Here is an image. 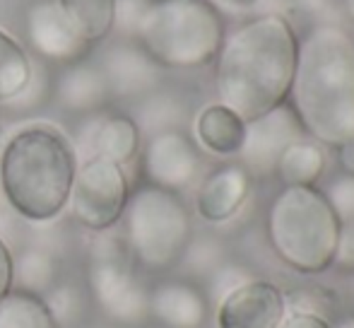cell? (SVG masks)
I'll use <instances>...</instances> for the list:
<instances>
[{
	"label": "cell",
	"mask_w": 354,
	"mask_h": 328,
	"mask_svg": "<svg viewBox=\"0 0 354 328\" xmlns=\"http://www.w3.org/2000/svg\"><path fill=\"white\" fill-rule=\"evenodd\" d=\"M61 282V263L56 253L44 246H24L12 253V287L44 297Z\"/></svg>",
	"instance_id": "d6986e66"
},
{
	"label": "cell",
	"mask_w": 354,
	"mask_h": 328,
	"mask_svg": "<svg viewBox=\"0 0 354 328\" xmlns=\"http://www.w3.org/2000/svg\"><path fill=\"white\" fill-rule=\"evenodd\" d=\"M51 97L66 111L89 116L106 107L111 89L99 63L77 61L73 66H63L58 78L51 82Z\"/></svg>",
	"instance_id": "e0dca14e"
},
{
	"label": "cell",
	"mask_w": 354,
	"mask_h": 328,
	"mask_svg": "<svg viewBox=\"0 0 354 328\" xmlns=\"http://www.w3.org/2000/svg\"><path fill=\"white\" fill-rule=\"evenodd\" d=\"M205 290L186 277H167L149 287V319L162 328H203L207 321Z\"/></svg>",
	"instance_id": "9a60e30c"
},
{
	"label": "cell",
	"mask_w": 354,
	"mask_h": 328,
	"mask_svg": "<svg viewBox=\"0 0 354 328\" xmlns=\"http://www.w3.org/2000/svg\"><path fill=\"white\" fill-rule=\"evenodd\" d=\"M121 222L128 258L136 268L152 275L176 268L193 237L191 210L181 193L152 183L131 191Z\"/></svg>",
	"instance_id": "8992f818"
},
{
	"label": "cell",
	"mask_w": 354,
	"mask_h": 328,
	"mask_svg": "<svg viewBox=\"0 0 354 328\" xmlns=\"http://www.w3.org/2000/svg\"><path fill=\"white\" fill-rule=\"evenodd\" d=\"M193 128H196V138L201 147H205L210 155L217 157L239 155L243 145V136H246V121L219 102L201 109Z\"/></svg>",
	"instance_id": "ac0fdd59"
},
{
	"label": "cell",
	"mask_w": 354,
	"mask_h": 328,
	"mask_svg": "<svg viewBox=\"0 0 354 328\" xmlns=\"http://www.w3.org/2000/svg\"><path fill=\"white\" fill-rule=\"evenodd\" d=\"M335 150H337V164H340L342 174L354 176V138L345 140L342 145H337Z\"/></svg>",
	"instance_id": "e575fe53"
},
{
	"label": "cell",
	"mask_w": 354,
	"mask_h": 328,
	"mask_svg": "<svg viewBox=\"0 0 354 328\" xmlns=\"http://www.w3.org/2000/svg\"><path fill=\"white\" fill-rule=\"evenodd\" d=\"M224 261H227L224 258V248L217 239H212V237H198V239H193L191 237L178 266H183L196 277H207Z\"/></svg>",
	"instance_id": "d4e9b609"
},
{
	"label": "cell",
	"mask_w": 354,
	"mask_h": 328,
	"mask_svg": "<svg viewBox=\"0 0 354 328\" xmlns=\"http://www.w3.org/2000/svg\"><path fill=\"white\" fill-rule=\"evenodd\" d=\"M340 8H342V12H345V17L350 19V22H354V0H340Z\"/></svg>",
	"instance_id": "8d00e7d4"
},
{
	"label": "cell",
	"mask_w": 354,
	"mask_h": 328,
	"mask_svg": "<svg viewBox=\"0 0 354 328\" xmlns=\"http://www.w3.org/2000/svg\"><path fill=\"white\" fill-rule=\"evenodd\" d=\"M306 136L297 113L287 102L270 109L263 116L246 121V136L239 150L241 164L251 176H270L275 174L277 160L292 143Z\"/></svg>",
	"instance_id": "30bf717a"
},
{
	"label": "cell",
	"mask_w": 354,
	"mask_h": 328,
	"mask_svg": "<svg viewBox=\"0 0 354 328\" xmlns=\"http://www.w3.org/2000/svg\"><path fill=\"white\" fill-rule=\"evenodd\" d=\"M46 97H51V80H46L44 71H39V68L34 66L29 84L12 99V102L5 104V107L15 109V111H29V109H37L39 104H44Z\"/></svg>",
	"instance_id": "f1b7e54d"
},
{
	"label": "cell",
	"mask_w": 354,
	"mask_h": 328,
	"mask_svg": "<svg viewBox=\"0 0 354 328\" xmlns=\"http://www.w3.org/2000/svg\"><path fill=\"white\" fill-rule=\"evenodd\" d=\"M323 193H326L328 203H330V208L335 210V215L340 217V222L354 220V176L342 174V176L333 179Z\"/></svg>",
	"instance_id": "83f0119b"
},
{
	"label": "cell",
	"mask_w": 354,
	"mask_h": 328,
	"mask_svg": "<svg viewBox=\"0 0 354 328\" xmlns=\"http://www.w3.org/2000/svg\"><path fill=\"white\" fill-rule=\"evenodd\" d=\"M87 290L94 307L116 326H140L149 319V287L138 277L123 239L97 242L87 266Z\"/></svg>",
	"instance_id": "52a82bcc"
},
{
	"label": "cell",
	"mask_w": 354,
	"mask_h": 328,
	"mask_svg": "<svg viewBox=\"0 0 354 328\" xmlns=\"http://www.w3.org/2000/svg\"><path fill=\"white\" fill-rule=\"evenodd\" d=\"M34 63L19 39L0 29V107L12 102L32 80Z\"/></svg>",
	"instance_id": "cb8c5ba5"
},
{
	"label": "cell",
	"mask_w": 354,
	"mask_h": 328,
	"mask_svg": "<svg viewBox=\"0 0 354 328\" xmlns=\"http://www.w3.org/2000/svg\"><path fill=\"white\" fill-rule=\"evenodd\" d=\"M326 172V150L316 140L292 143L280 155L275 167V176L282 186H316Z\"/></svg>",
	"instance_id": "ffe728a7"
},
{
	"label": "cell",
	"mask_w": 354,
	"mask_h": 328,
	"mask_svg": "<svg viewBox=\"0 0 354 328\" xmlns=\"http://www.w3.org/2000/svg\"><path fill=\"white\" fill-rule=\"evenodd\" d=\"M287 104L304 133L326 147L354 138V34L316 22L301 39Z\"/></svg>",
	"instance_id": "7a4b0ae2"
},
{
	"label": "cell",
	"mask_w": 354,
	"mask_h": 328,
	"mask_svg": "<svg viewBox=\"0 0 354 328\" xmlns=\"http://www.w3.org/2000/svg\"><path fill=\"white\" fill-rule=\"evenodd\" d=\"M277 328H333V324L326 319V316L294 311L292 316H284V321Z\"/></svg>",
	"instance_id": "1f68e13d"
},
{
	"label": "cell",
	"mask_w": 354,
	"mask_h": 328,
	"mask_svg": "<svg viewBox=\"0 0 354 328\" xmlns=\"http://www.w3.org/2000/svg\"><path fill=\"white\" fill-rule=\"evenodd\" d=\"M133 118L140 133H147V136L162 131H183V123L188 121V107L176 94L154 89L147 97L138 99V111Z\"/></svg>",
	"instance_id": "7402d4cb"
},
{
	"label": "cell",
	"mask_w": 354,
	"mask_h": 328,
	"mask_svg": "<svg viewBox=\"0 0 354 328\" xmlns=\"http://www.w3.org/2000/svg\"><path fill=\"white\" fill-rule=\"evenodd\" d=\"M142 174L145 183L181 193L201 174V152L183 131L154 133L142 147Z\"/></svg>",
	"instance_id": "8fae6325"
},
{
	"label": "cell",
	"mask_w": 354,
	"mask_h": 328,
	"mask_svg": "<svg viewBox=\"0 0 354 328\" xmlns=\"http://www.w3.org/2000/svg\"><path fill=\"white\" fill-rule=\"evenodd\" d=\"M352 34H354V32H352Z\"/></svg>",
	"instance_id": "f35d334b"
},
{
	"label": "cell",
	"mask_w": 354,
	"mask_h": 328,
	"mask_svg": "<svg viewBox=\"0 0 354 328\" xmlns=\"http://www.w3.org/2000/svg\"><path fill=\"white\" fill-rule=\"evenodd\" d=\"M333 328H354V314H350V316H342L340 321H337L335 326Z\"/></svg>",
	"instance_id": "74e56055"
},
{
	"label": "cell",
	"mask_w": 354,
	"mask_h": 328,
	"mask_svg": "<svg viewBox=\"0 0 354 328\" xmlns=\"http://www.w3.org/2000/svg\"><path fill=\"white\" fill-rule=\"evenodd\" d=\"M111 89V99H142L159 87L162 68L133 39L118 42L99 61Z\"/></svg>",
	"instance_id": "5bb4252c"
},
{
	"label": "cell",
	"mask_w": 354,
	"mask_h": 328,
	"mask_svg": "<svg viewBox=\"0 0 354 328\" xmlns=\"http://www.w3.org/2000/svg\"><path fill=\"white\" fill-rule=\"evenodd\" d=\"M299 34L280 12H263L227 32L214 58L219 104L243 121L287 102L294 80Z\"/></svg>",
	"instance_id": "6da1fadb"
},
{
	"label": "cell",
	"mask_w": 354,
	"mask_h": 328,
	"mask_svg": "<svg viewBox=\"0 0 354 328\" xmlns=\"http://www.w3.org/2000/svg\"><path fill=\"white\" fill-rule=\"evenodd\" d=\"M227 19L212 0H149L133 42L167 71H198L214 63Z\"/></svg>",
	"instance_id": "277c9868"
},
{
	"label": "cell",
	"mask_w": 354,
	"mask_h": 328,
	"mask_svg": "<svg viewBox=\"0 0 354 328\" xmlns=\"http://www.w3.org/2000/svg\"><path fill=\"white\" fill-rule=\"evenodd\" d=\"M292 3L299 8V12L308 15V17H321L323 12L333 8L335 0H292Z\"/></svg>",
	"instance_id": "836d02e7"
},
{
	"label": "cell",
	"mask_w": 354,
	"mask_h": 328,
	"mask_svg": "<svg viewBox=\"0 0 354 328\" xmlns=\"http://www.w3.org/2000/svg\"><path fill=\"white\" fill-rule=\"evenodd\" d=\"M251 193V174L241 162L212 169L196 193V212L205 222L219 225L236 215Z\"/></svg>",
	"instance_id": "2e32d148"
},
{
	"label": "cell",
	"mask_w": 354,
	"mask_h": 328,
	"mask_svg": "<svg viewBox=\"0 0 354 328\" xmlns=\"http://www.w3.org/2000/svg\"><path fill=\"white\" fill-rule=\"evenodd\" d=\"M222 3L232 5V8H236V10H251V8H256L261 0H222Z\"/></svg>",
	"instance_id": "d590c367"
},
{
	"label": "cell",
	"mask_w": 354,
	"mask_h": 328,
	"mask_svg": "<svg viewBox=\"0 0 354 328\" xmlns=\"http://www.w3.org/2000/svg\"><path fill=\"white\" fill-rule=\"evenodd\" d=\"M287 316V297L270 280L243 282L217 304V328H277Z\"/></svg>",
	"instance_id": "4fadbf2b"
},
{
	"label": "cell",
	"mask_w": 354,
	"mask_h": 328,
	"mask_svg": "<svg viewBox=\"0 0 354 328\" xmlns=\"http://www.w3.org/2000/svg\"><path fill=\"white\" fill-rule=\"evenodd\" d=\"M77 164V152L61 128L22 126L0 150V196L32 225L53 222L71 203Z\"/></svg>",
	"instance_id": "3957f363"
},
{
	"label": "cell",
	"mask_w": 354,
	"mask_h": 328,
	"mask_svg": "<svg viewBox=\"0 0 354 328\" xmlns=\"http://www.w3.org/2000/svg\"><path fill=\"white\" fill-rule=\"evenodd\" d=\"M58 5L89 46L104 42L113 32L116 0H58Z\"/></svg>",
	"instance_id": "44dd1931"
},
{
	"label": "cell",
	"mask_w": 354,
	"mask_h": 328,
	"mask_svg": "<svg viewBox=\"0 0 354 328\" xmlns=\"http://www.w3.org/2000/svg\"><path fill=\"white\" fill-rule=\"evenodd\" d=\"M147 3L149 0H116V24H113V29H121L128 39H133Z\"/></svg>",
	"instance_id": "f546056e"
},
{
	"label": "cell",
	"mask_w": 354,
	"mask_h": 328,
	"mask_svg": "<svg viewBox=\"0 0 354 328\" xmlns=\"http://www.w3.org/2000/svg\"><path fill=\"white\" fill-rule=\"evenodd\" d=\"M77 162L102 157L118 167H126L140 155L142 133L131 113H89L77 128L73 143Z\"/></svg>",
	"instance_id": "7c38bea8"
},
{
	"label": "cell",
	"mask_w": 354,
	"mask_h": 328,
	"mask_svg": "<svg viewBox=\"0 0 354 328\" xmlns=\"http://www.w3.org/2000/svg\"><path fill=\"white\" fill-rule=\"evenodd\" d=\"M0 328H61V324L44 297L12 287L0 297Z\"/></svg>",
	"instance_id": "603a6c76"
},
{
	"label": "cell",
	"mask_w": 354,
	"mask_h": 328,
	"mask_svg": "<svg viewBox=\"0 0 354 328\" xmlns=\"http://www.w3.org/2000/svg\"><path fill=\"white\" fill-rule=\"evenodd\" d=\"M44 300H46L48 309H51V314L56 316V321L61 324V328L73 324V321L80 316V309H82L77 290L71 285H61V282H58L48 295H44Z\"/></svg>",
	"instance_id": "4316f807"
},
{
	"label": "cell",
	"mask_w": 354,
	"mask_h": 328,
	"mask_svg": "<svg viewBox=\"0 0 354 328\" xmlns=\"http://www.w3.org/2000/svg\"><path fill=\"white\" fill-rule=\"evenodd\" d=\"M253 280V275L246 271L243 266H239V263H232V261H224L219 268H214V271L207 275V304H214L217 307L219 302L224 300L227 295H232L236 287H241L243 282Z\"/></svg>",
	"instance_id": "484cf974"
},
{
	"label": "cell",
	"mask_w": 354,
	"mask_h": 328,
	"mask_svg": "<svg viewBox=\"0 0 354 328\" xmlns=\"http://www.w3.org/2000/svg\"><path fill=\"white\" fill-rule=\"evenodd\" d=\"M333 266L342 273H354V220H345L340 225V237H337Z\"/></svg>",
	"instance_id": "4dcf8cb0"
},
{
	"label": "cell",
	"mask_w": 354,
	"mask_h": 328,
	"mask_svg": "<svg viewBox=\"0 0 354 328\" xmlns=\"http://www.w3.org/2000/svg\"><path fill=\"white\" fill-rule=\"evenodd\" d=\"M131 198V183L126 176V167L89 157L77 164L75 183L71 191V210L80 227L104 235L121 222Z\"/></svg>",
	"instance_id": "ba28073f"
},
{
	"label": "cell",
	"mask_w": 354,
	"mask_h": 328,
	"mask_svg": "<svg viewBox=\"0 0 354 328\" xmlns=\"http://www.w3.org/2000/svg\"><path fill=\"white\" fill-rule=\"evenodd\" d=\"M340 217L316 186H282L266 215V232L277 258L297 273L316 275L333 266Z\"/></svg>",
	"instance_id": "5b68a950"
},
{
	"label": "cell",
	"mask_w": 354,
	"mask_h": 328,
	"mask_svg": "<svg viewBox=\"0 0 354 328\" xmlns=\"http://www.w3.org/2000/svg\"><path fill=\"white\" fill-rule=\"evenodd\" d=\"M24 39L34 56L61 68L84 61L89 53V44L80 37L58 0H34L29 5L24 12Z\"/></svg>",
	"instance_id": "9c48e42d"
},
{
	"label": "cell",
	"mask_w": 354,
	"mask_h": 328,
	"mask_svg": "<svg viewBox=\"0 0 354 328\" xmlns=\"http://www.w3.org/2000/svg\"><path fill=\"white\" fill-rule=\"evenodd\" d=\"M12 290V251L0 237V297Z\"/></svg>",
	"instance_id": "d6a6232c"
}]
</instances>
